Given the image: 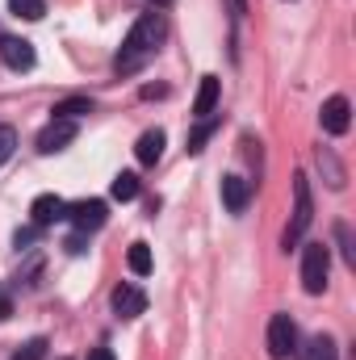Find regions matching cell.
I'll list each match as a JSON object with an SVG mask.
<instances>
[{
  "label": "cell",
  "instance_id": "1",
  "mask_svg": "<svg viewBox=\"0 0 356 360\" xmlns=\"http://www.w3.org/2000/svg\"><path fill=\"white\" fill-rule=\"evenodd\" d=\"M164 42V17L160 13H143L134 25H130V34H126V42H122V51H117V76H134L151 55H155V46Z\"/></svg>",
  "mask_w": 356,
  "mask_h": 360
},
{
  "label": "cell",
  "instance_id": "2",
  "mask_svg": "<svg viewBox=\"0 0 356 360\" xmlns=\"http://www.w3.org/2000/svg\"><path fill=\"white\" fill-rule=\"evenodd\" d=\"M310 218H314L310 180H306V172H298V176H293V218H289V226H285V252H289L293 243H302V235L310 231Z\"/></svg>",
  "mask_w": 356,
  "mask_h": 360
},
{
  "label": "cell",
  "instance_id": "3",
  "mask_svg": "<svg viewBox=\"0 0 356 360\" xmlns=\"http://www.w3.org/2000/svg\"><path fill=\"white\" fill-rule=\"evenodd\" d=\"M327 272H331V248L327 243H306V252H302V289L310 297H319L327 289Z\"/></svg>",
  "mask_w": 356,
  "mask_h": 360
},
{
  "label": "cell",
  "instance_id": "4",
  "mask_svg": "<svg viewBox=\"0 0 356 360\" xmlns=\"http://www.w3.org/2000/svg\"><path fill=\"white\" fill-rule=\"evenodd\" d=\"M298 352V327L289 314H272L268 319V356L272 360H289Z\"/></svg>",
  "mask_w": 356,
  "mask_h": 360
},
{
  "label": "cell",
  "instance_id": "5",
  "mask_svg": "<svg viewBox=\"0 0 356 360\" xmlns=\"http://www.w3.org/2000/svg\"><path fill=\"white\" fill-rule=\"evenodd\" d=\"M68 218L76 222V231H101L105 226V218H109V205L101 201V197H84V201H72L68 205Z\"/></svg>",
  "mask_w": 356,
  "mask_h": 360
},
{
  "label": "cell",
  "instance_id": "6",
  "mask_svg": "<svg viewBox=\"0 0 356 360\" xmlns=\"http://www.w3.org/2000/svg\"><path fill=\"white\" fill-rule=\"evenodd\" d=\"M72 139H76V122L51 117V126H42V134H38V151H42V155H55V151H63Z\"/></svg>",
  "mask_w": 356,
  "mask_h": 360
},
{
  "label": "cell",
  "instance_id": "7",
  "mask_svg": "<svg viewBox=\"0 0 356 360\" xmlns=\"http://www.w3.org/2000/svg\"><path fill=\"white\" fill-rule=\"evenodd\" d=\"M0 59H4V68H13V72H30V68L38 63L34 42H25V38H0Z\"/></svg>",
  "mask_w": 356,
  "mask_h": 360
},
{
  "label": "cell",
  "instance_id": "8",
  "mask_svg": "<svg viewBox=\"0 0 356 360\" xmlns=\"http://www.w3.org/2000/svg\"><path fill=\"white\" fill-rule=\"evenodd\" d=\"M319 117H323V130H327V134H348V126H352V105H348V96H327Z\"/></svg>",
  "mask_w": 356,
  "mask_h": 360
},
{
  "label": "cell",
  "instance_id": "9",
  "mask_svg": "<svg viewBox=\"0 0 356 360\" xmlns=\"http://www.w3.org/2000/svg\"><path fill=\"white\" fill-rule=\"evenodd\" d=\"M109 302H113V314H117V319H139V314L147 310V293H143L139 285H117Z\"/></svg>",
  "mask_w": 356,
  "mask_h": 360
},
{
  "label": "cell",
  "instance_id": "10",
  "mask_svg": "<svg viewBox=\"0 0 356 360\" xmlns=\"http://www.w3.org/2000/svg\"><path fill=\"white\" fill-rule=\"evenodd\" d=\"M30 214H34V226H55V222L68 218V201L55 197V193H42V197H34Z\"/></svg>",
  "mask_w": 356,
  "mask_h": 360
},
{
  "label": "cell",
  "instance_id": "11",
  "mask_svg": "<svg viewBox=\"0 0 356 360\" xmlns=\"http://www.w3.org/2000/svg\"><path fill=\"white\" fill-rule=\"evenodd\" d=\"M248 201H252V180L222 176V205H227V214H243Z\"/></svg>",
  "mask_w": 356,
  "mask_h": 360
},
{
  "label": "cell",
  "instance_id": "12",
  "mask_svg": "<svg viewBox=\"0 0 356 360\" xmlns=\"http://www.w3.org/2000/svg\"><path fill=\"white\" fill-rule=\"evenodd\" d=\"M164 143H168V134L155 126V130H147V134H139V143H134V155H139V164L143 168H151V164H160V155H164Z\"/></svg>",
  "mask_w": 356,
  "mask_h": 360
},
{
  "label": "cell",
  "instance_id": "13",
  "mask_svg": "<svg viewBox=\"0 0 356 360\" xmlns=\"http://www.w3.org/2000/svg\"><path fill=\"white\" fill-rule=\"evenodd\" d=\"M218 96H222V80H218V76H201V89L193 96V113H197V117H210V113L218 109Z\"/></svg>",
  "mask_w": 356,
  "mask_h": 360
},
{
  "label": "cell",
  "instance_id": "14",
  "mask_svg": "<svg viewBox=\"0 0 356 360\" xmlns=\"http://www.w3.org/2000/svg\"><path fill=\"white\" fill-rule=\"evenodd\" d=\"M96 105H92L89 96H63V101H55V109H51V117H68V122H76V117H84L92 113Z\"/></svg>",
  "mask_w": 356,
  "mask_h": 360
},
{
  "label": "cell",
  "instance_id": "15",
  "mask_svg": "<svg viewBox=\"0 0 356 360\" xmlns=\"http://www.w3.org/2000/svg\"><path fill=\"white\" fill-rule=\"evenodd\" d=\"M126 264L134 276H147V272L155 269V260H151V248L147 243H130V252H126Z\"/></svg>",
  "mask_w": 356,
  "mask_h": 360
},
{
  "label": "cell",
  "instance_id": "16",
  "mask_svg": "<svg viewBox=\"0 0 356 360\" xmlns=\"http://www.w3.org/2000/svg\"><path fill=\"white\" fill-rule=\"evenodd\" d=\"M306 360H340L336 340H331V335H314V340L306 344Z\"/></svg>",
  "mask_w": 356,
  "mask_h": 360
},
{
  "label": "cell",
  "instance_id": "17",
  "mask_svg": "<svg viewBox=\"0 0 356 360\" xmlns=\"http://www.w3.org/2000/svg\"><path fill=\"white\" fill-rule=\"evenodd\" d=\"M319 168H323V172H327V184H331V188H344V168H340V164H336V155H331V147H319Z\"/></svg>",
  "mask_w": 356,
  "mask_h": 360
},
{
  "label": "cell",
  "instance_id": "18",
  "mask_svg": "<svg viewBox=\"0 0 356 360\" xmlns=\"http://www.w3.org/2000/svg\"><path fill=\"white\" fill-rule=\"evenodd\" d=\"M109 193H113L117 201H134V197H139V176H134V172H117L113 184H109Z\"/></svg>",
  "mask_w": 356,
  "mask_h": 360
},
{
  "label": "cell",
  "instance_id": "19",
  "mask_svg": "<svg viewBox=\"0 0 356 360\" xmlns=\"http://www.w3.org/2000/svg\"><path fill=\"white\" fill-rule=\"evenodd\" d=\"M8 13H13V17H21V21H42L46 0H8Z\"/></svg>",
  "mask_w": 356,
  "mask_h": 360
},
{
  "label": "cell",
  "instance_id": "20",
  "mask_svg": "<svg viewBox=\"0 0 356 360\" xmlns=\"http://www.w3.org/2000/svg\"><path fill=\"white\" fill-rule=\"evenodd\" d=\"M210 134H214V117H201V126H197V130L189 134V143H184V147H189V155H197V151L210 143Z\"/></svg>",
  "mask_w": 356,
  "mask_h": 360
},
{
  "label": "cell",
  "instance_id": "21",
  "mask_svg": "<svg viewBox=\"0 0 356 360\" xmlns=\"http://www.w3.org/2000/svg\"><path fill=\"white\" fill-rule=\"evenodd\" d=\"M13 360H46V340L38 335V340L21 344V348H17V356H13Z\"/></svg>",
  "mask_w": 356,
  "mask_h": 360
},
{
  "label": "cell",
  "instance_id": "22",
  "mask_svg": "<svg viewBox=\"0 0 356 360\" xmlns=\"http://www.w3.org/2000/svg\"><path fill=\"white\" fill-rule=\"evenodd\" d=\"M17 151V130L13 126H0V164H8Z\"/></svg>",
  "mask_w": 356,
  "mask_h": 360
},
{
  "label": "cell",
  "instance_id": "23",
  "mask_svg": "<svg viewBox=\"0 0 356 360\" xmlns=\"http://www.w3.org/2000/svg\"><path fill=\"white\" fill-rule=\"evenodd\" d=\"M63 248H68V256H84V252H89V235H84V231H76V235H68V243H63Z\"/></svg>",
  "mask_w": 356,
  "mask_h": 360
},
{
  "label": "cell",
  "instance_id": "24",
  "mask_svg": "<svg viewBox=\"0 0 356 360\" xmlns=\"http://www.w3.org/2000/svg\"><path fill=\"white\" fill-rule=\"evenodd\" d=\"M38 231H42V226H25V231H17V235H13V243H17L21 252H30V248H34V239H38Z\"/></svg>",
  "mask_w": 356,
  "mask_h": 360
},
{
  "label": "cell",
  "instance_id": "25",
  "mask_svg": "<svg viewBox=\"0 0 356 360\" xmlns=\"http://www.w3.org/2000/svg\"><path fill=\"white\" fill-rule=\"evenodd\" d=\"M164 92H168V89H164V84H147V89H143V96L151 101V96H164Z\"/></svg>",
  "mask_w": 356,
  "mask_h": 360
},
{
  "label": "cell",
  "instance_id": "26",
  "mask_svg": "<svg viewBox=\"0 0 356 360\" xmlns=\"http://www.w3.org/2000/svg\"><path fill=\"white\" fill-rule=\"evenodd\" d=\"M89 360H113V352H109V348H92Z\"/></svg>",
  "mask_w": 356,
  "mask_h": 360
},
{
  "label": "cell",
  "instance_id": "27",
  "mask_svg": "<svg viewBox=\"0 0 356 360\" xmlns=\"http://www.w3.org/2000/svg\"><path fill=\"white\" fill-rule=\"evenodd\" d=\"M8 314H13V302H8V297H0V323H4Z\"/></svg>",
  "mask_w": 356,
  "mask_h": 360
},
{
  "label": "cell",
  "instance_id": "28",
  "mask_svg": "<svg viewBox=\"0 0 356 360\" xmlns=\"http://www.w3.org/2000/svg\"><path fill=\"white\" fill-rule=\"evenodd\" d=\"M151 4H160V8H168V4H172V0H151Z\"/></svg>",
  "mask_w": 356,
  "mask_h": 360
},
{
  "label": "cell",
  "instance_id": "29",
  "mask_svg": "<svg viewBox=\"0 0 356 360\" xmlns=\"http://www.w3.org/2000/svg\"><path fill=\"white\" fill-rule=\"evenodd\" d=\"M239 4H243V0H239Z\"/></svg>",
  "mask_w": 356,
  "mask_h": 360
}]
</instances>
